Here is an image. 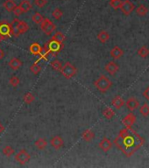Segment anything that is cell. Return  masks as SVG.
I'll return each instance as SVG.
<instances>
[{
  "instance_id": "6da1fadb",
  "label": "cell",
  "mask_w": 149,
  "mask_h": 168,
  "mask_svg": "<svg viewBox=\"0 0 149 168\" xmlns=\"http://www.w3.org/2000/svg\"><path fill=\"white\" fill-rule=\"evenodd\" d=\"M114 144L125 157H131L145 144V139L132 128H125L119 131Z\"/></svg>"
},
{
  "instance_id": "7a4b0ae2",
  "label": "cell",
  "mask_w": 149,
  "mask_h": 168,
  "mask_svg": "<svg viewBox=\"0 0 149 168\" xmlns=\"http://www.w3.org/2000/svg\"><path fill=\"white\" fill-rule=\"evenodd\" d=\"M112 82L111 81L105 76H101L94 81V86L100 92L105 93L111 88Z\"/></svg>"
},
{
  "instance_id": "3957f363",
  "label": "cell",
  "mask_w": 149,
  "mask_h": 168,
  "mask_svg": "<svg viewBox=\"0 0 149 168\" xmlns=\"http://www.w3.org/2000/svg\"><path fill=\"white\" fill-rule=\"evenodd\" d=\"M60 72L61 73V75L65 78L70 79V78H72V77H74V76L77 75V67H75L73 64H71V63L68 61V62H66L64 64V66H62Z\"/></svg>"
},
{
  "instance_id": "277c9868",
  "label": "cell",
  "mask_w": 149,
  "mask_h": 168,
  "mask_svg": "<svg viewBox=\"0 0 149 168\" xmlns=\"http://www.w3.org/2000/svg\"><path fill=\"white\" fill-rule=\"evenodd\" d=\"M13 34V25L11 23H8L7 21L0 22V35L3 36L4 39L12 37Z\"/></svg>"
},
{
  "instance_id": "5b68a950",
  "label": "cell",
  "mask_w": 149,
  "mask_h": 168,
  "mask_svg": "<svg viewBox=\"0 0 149 168\" xmlns=\"http://www.w3.org/2000/svg\"><path fill=\"white\" fill-rule=\"evenodd\" d=\"M40 28H41V31L45 34L47 35H51L53 34V32H55L56 30V25L52 22L49 18H45L41 23H40Z\"/></svg>"
},
{
  "instance_id": "8992f818",
  "label": "cell",
  "mask_w": 149,
  "mask_h": 168,
  "mask_svg": "<svg viewBox=\"0 0 149 168\" xmlns=\"http://www.w3.org/2000/svg\"><path fill=\"white\" fill-rule=\"evenodd\" d=\"M62 46H63V44H61V43H58V42L51 39L44 45L43 48L47 52H51V53H54L55 55H57V54L62 49Z\"/></svg>"
},
{
  "instance_id": "52a82bcc",
  "label": "cell",
  "mask_w": 149,
  "mask_h": 168,
  "mask_svg": "<svg viewBox=\"0 0 149 168\" xmlns=\"http://www.w3.org/2000/svg\"><path fill=\"white\" fill-rule=\"evenodd\" d=\"M15 160L20 165H25L27 162H29V160H31V155L26 150L22 149L15 155Z\"/></svg>"
},
{
  "instance_id": "ba28073f",
  "label": "cell",
  "mask_w": 149,
  "mask_h": 168,
  "mask_svg": "<svg viewBox=\"0 0 149 168\" xmlns=\"http://www.w3.org/2000/svg\"><path fill=\"white\" fill-rule=\"evenodd\" d=\"M120 10H121V12L125 14V15H130L131 13L134 11V9H135V6H134V4L132 2H131L130 0H125L124 2H122V4H121V6H120Z\"/></svg>"
},
{
  "instance_id": "9c48e42d",
  "label": "cell",
  "mask_w": 149,
  "mask_h": 168,
  "mask_svg": "<svg viewBox=\"0 0 149 168\" xmlns=\"http://www.w3.org/2000/svg\"><path fill=\"white\" fill-rule=\"evenodd\" d=\"M104 69L110 76H114L119 70V66L114 61H110L105 65Z\"/></svg>"
},
{
  "instance_id": "30bf717a",
  "label": "cell",
  "mask_w": 149,
  "mask_h": 168,
  "mask_svg": "<svg viewBox=\"0 0 149 168\" xmlns=\"http://www.w3.org/2000/svg\"><path fill=\"white\" fill-rule=\"evenodd\" d=\"M136 122V116L133 113H129L122 120L123 124L126 128H132V126Z\"/></svg>"
},
{
  "instance_id": "8fae6325",
  "label": "cell",
  "mask_w": 149,
  "mask_h": 168,
  "mask_svg": "<svg viewBox=\"0 0 149 168\" xmlns=\"http://www.w3.org/2000/svg\"><path fill=\"white\" fill-rule=\"evenodd\" d=\"M13 23L16 25V26H17L19 34H26V32L29 30V25H27L25 21L19 20V19L16 18V19H14V20H13Z\"/></svg>"
},
{
  "instance_id": "7c38bea8",
  "label": "cell",
  "mask_w": 149,
  "mask_h": 168,
  "mask_svg": "<svg viewBox=\"0 0 149 168\" xmlns=\"http://www.w3.org/2000/svg\"><path fill=\"white\" fill-rule=\"evenodd\" d=\"M98 146H99V148H100L103 151L107 152V151H109L111 149L112 144H111L110 139H107L106 137H104V138H103L102 140L100 141V143L98 144Z\"/></svg>"
},
{
  "instance_id": "4fadbf2b",
  "label": "cell",
  "mask_w": 149,
  "mask_h": 168,
  "mask_svg": "<svg viewBox=\"0 0 149 168\" xmlns=\"http://www.w3.org/2000/svg\"><path fill=\"white\" fill-rule=\"evenodd\" d=\"M50 144H51L52 146L54 147L56 150H59V149H61V147L63 146L64 141L61 137H60V136H55V137L52 138V139L50 140Z\"/></svg>"
},
{
  "instance_id": "5bb4252c",
  "label": "cell",
  "mask_w": 149,
  "mask_h": 168,
  "mask_svg": "<svg viewBox=\"0 0 149 168\" xmlns=\"http://www.w3.org/2000/svg\"><path fill=\"white\" fill-rule=\"evenodd\" d=\"M125 104H126V107L129 110L133 111L140 107V102L138 101L135 97H130L126 101Z\"/></svg>"
},
{
  "instance_id": "9a60e30c",
  "label": "cell",
  "mask_w": 149,
  "mask_h": 168,
  "mask_svg": "<svg viewBox=\"0 0 149 168\" xmlns=\"http://www.w3.org/2000/svg\"><path fill=\"white\" fill-rule=\"evenodd\" d=\"M110 55H111V57H112L114 60H119L123 56L124 51L121 47L116 46L111 49V52H110Z\"/></svg>"
},
{
  "instance_id": "2e32d148",
  "label": "cell",
  "mask_w": 149,
  "mask_h": 168,
  "mask_svg": "<svg viewBox=\"0 0 149 168\" xmlns=\"http://www.w3.org/2000/svg\"><path fill=\"white\" fill-rule=\"evenodd\" d=\"M111 104L116 109H120L125 104V101H124V99L121 96H117L112 99Z\"/></svg>"
},
{
  "instance_id": "e0dca14e",
  "label": "cell",
  "mask_w": 149,
  "mask_h": 168,
  "mask_svg": "<svg viewBox=\"0 0 149 168\" xmlns=\"http://www.w3.org/2000/svg\"><path fill=\"white\" fill-rule=\"evenodd\" d=\"M22 65H23V62L19 58H12L11 60L9 61V67L13 70L19 69L20 67H22Z\"/></svg>"
},
{
  "instance_id": "ac0fdd59",
  "label": "cell",
  "mask_w": 149,
  "mask_h": 168,
  "mask_svg": "<svg viewBox=\"0 0 149 168\" xmlns=\"http://www.w3.org/2000/svg\"><path fill=\"white\" fill-rule=\"evenodd\" d=\"M42 46H40L39 43H36V42H34L29 47V51L30 53L32 54V55H39L40 53H41V51H42Z\"/></svg>"
},
{
  "instance_id": "d6986e66",
  "label": "cell",
  "mask_w": 149,
  "mask_h": 168,
  "mask_svg": "<svg viewBox=\"0 0 149 168\" xmlns=\"http://www.w3.org/2000/svg\"><path fill=\"white\" fill-rule=\"evenodd\" d=\"M3 6H4V8L7 12L12 13V12H13V10L15 9V7L17 5H16V3H15L14 0H5L4 2V4H3Z\"/></svg>"
},
{
  "instance_id": "ffe728a7",
  "label": "cell",
  "mask_w": 149,
  "mask_h": 168,
  "mask_svg": "<svg viewBox=\"0 0 149 168\" xmlns=\"http://www.w3.org/2000/svg\"><path fill=\"white\" fill-rule=\"evenodd\" d=\"M19 6L21 8L23 13H28L30 10L32 9V4L30 3L29 0H22L19 3Z\"/></svg>"
},
{
  "instance_id": "44dd1931",
  "label": "cell",
  "mask_w": 149,
  "mask_h": 168,
  "mask_svg": "<svg viewBox=\"0 0 149 168\" xmlns=\"http://www.w3.org/2000/svg\"><path fill=\"white\" fill-rule=\"evenodd\" d=\"M82 139L86 141V142H90L92 139H95V133L93 130H86L85 131H83V133L82 135Z\"/></svg>"
},
{
  "instance_id": "7402d4cb",
  "label": "cell",
  "mask_w": 149,
  "mask_h": 168,
  "mask_svg": "<svg viewBox=\"0 0 149 168\" xmlns=\"http://www.w3.org/2000/svg\"><path fill=\"white\" fill-rule=\"evenodd\" d=\"M109 39H110V34L106 31H101L98 34V39L103 44H104L105 42L108 41Z\"/></svg>"
},
{
  "instance_id": "603a6c76",
  "label": "cell",
  "mask_w": 149,
  "mask_h": 168,
  "mask_svg": "<svg viewBox=\"0 0 149 168\" xmlns=\"http://www.w3.org/2000/svg\"><path fill=\"white\" fill-rule=\"evenodd\" d=\"M34 145L37 147L39 150H44L47 145V139H43V138L38 139L34 142Z\"/></svg>"
},
{
  "instance_id": "cb8c5ba5",
  "label": "cell",
  "mask_w": 149,
  "mask_h": 168,
  "mask_svg": "<svg viewBox=\"0 0 149 168\" xmlns=\"http://www.w3.org/2000/svg\"><path fill=\"white\" fill-rule=\"evenodd\" d=\"M147 13H148V8L146 6L145 4H141V5L138 6V8H136L137 15H139L141 17L146 16Z\"/></svg>"
},
{
  "instance_id": "d4e9b609",
  "label": "cell",
  "mask_w": 149,
  "mask_h": 168,
  "mask_svg": "<svg viewBox=\"0 0 149 168\" xmlns=\"http://www.w3.org/2000/svg\"><path fill=\"white\" fill-rule=\"evenodd\" d=\"M65 35H64L61 32H57L56 34H54V36L52 37V40H55V41L58 42V43H61V44H63L64 40H65Z\"/></svg>"
},
{
  "instance_id": "484cf974",
  "label": "cell",
  "mask_w": 149,
  "mask_h": 168,
  "mask_svg": "<svg viewBox=\"0 0 149 168\" xmlns=\"http://www.w3.org/2000/svg\"><path fill=\"white\" fill-rule=\"evenodd\" d=\"M103 115L104 117L107 119H111L115 116V112L113 109H111L110 107H106L105 109L103 110Z\"/></svg>"
},
{
  "instance_id": "4316f807",
  "label": "cell",
  "mask_w": 149,
  "mask_h": 168,
  "mask_svg": "<svg viewBox=\"0 0 149 168\" xmlns=\"http://www.w3.org/2000/svg\"><path fill=\"white\" fill-rule=\"evenodd\" d=\"M34 99H35V97H34V95L31 92L26 93V94L24 95V97H23L24 102L27 105L31 104V103L34 101Z\"/></svg>"
},
{
  "instance_id": "83f0119b",
  "label": "cell",
  "mask_w": 149,
  "mask_h": 168,
  "mask_svg": "<svg viewBox=\"0 0 149 168\" xmlns=\"http://www.w3.org/2000/svg\"><path fill=\"white\" fill-rule=\"evenodd\" d=\"M138 55L141 56V58H146L149 55V49L146 46H142L141 48L138 49Z\"/></svg>"
},
{
  "instance_id": "f1b7e54d",
  "label": "cell",
  "mask_w": 149,
  "mask_h": 168,
  "mask_svg": "<svg viewBox=\"0 0 149 168\" xmlns=\"http://www.w3.org/2000/svg\"><path fill=\"white\" fill-rule=\"evenodd\" d=\"M140 113L144 117L146 118L149 116V105L147 103H144V104L141 106L140 108Z\"/></svg>"
},
{
  "instance_id": "f546056e",
  "label": "cell",
  "mask_w": 149,
  "mask_h": 168,
  "mask_svg": "<svg viewBox=\"0 0 149 168\" xmlns=\"http://www.w3.org/2000/svg\"><path fill=\"white\" fill-rule=\"evenodd\" d=\"M30 71L32 72L34 75H38L40 74V72L41 71V67L38 64V62L34 63L31 67H30Z\"/></svg>"
},
{
  "instance_id": "4dcf8cb0",
  "label": "cell",
  "mask_w": 149,
  "mask_h": 168,
  "mask_svg": "<svg viewBox=\"0 0 149 168\" xmlns=\"http://www.w3.org/2000/svg\"><path fill=\"white\" fill-rule=\"evenodd\" d=\"M62 15H63V13H62V11L59 8H56L55 9L54 11H53V13H52V16L53 18L56 19V20H59L62 17Z\"/></svg>"
},
{
  "instance_id": "1f68e13d",
  "label": "cell",
  "mask_w": 149,
  "mask_h": 168,
  "mask_svg": "<svg viewBox=\"0 0 149 168\" xmlns=\"http://www.w3.org/2000/svg\"><path fill=\"white\" fill-rule=\"evenodd\" d=\"M43 19H44V18L40 13H35L32 16V20L34 21L35 24H40Z\"/></svg>"
},
{
  "instance_id": "d6a6232c",
  "label": "cell",
  "mask_w": 149,
  "mask_h": 168,
  "mask_svg": "<svg viewBox=\"0 0 149 168\" xmlns=\"http://www.w3.org/2000/svg\"><path fill=\"white\" fill-rule=\"evenodd\" d=\"M51 67L52 68L54 69V70H56V71H61V67H62V64L61 62L58 60H55L54 61H52L51 62Z\"/></svg>"
},
{
  "instance_id": "836d02e7",
  "label": "cell",
  "mask_w": 149,
  "mask_h": 168,
  "mask_svg": "<svg viewBox=\"0 0 149 168\" xmlns=\"http://www.w3.org/2000/svg\"><path fill=\"white\" fill-rule=\"evenodd\" d=\"M3 154L4 156H6V157H10V156H12L14 153V150H13V148L12 146H10V145H6L5 147H4V149H3Z\"/></svg>"
},
{
  "instance_id": "e575fe53",
  "label": "cell",
  "mask_w": 149,
  "mask_h": 168,
  "mask_svg": "<svg viewBox=\"0 0 149 168\" xmlns=\"http://www.w3.org/2000/svg\"><path fill=\"white\" fill-rule=\"evenodd\" d=\"M110 6L112 7L114 10H118L120 8L121 4H122V1L121 0H110Z\"/></svg>"
},
{
  "instance_id": "d590c367",
  "label": "cell",
  "mask_w": 149,
  "mask_h": 168,
  "mask_svg": "<svg viewBox=\"0 0 149 168\" xmlns=\"http://www.w3.org/2000/svg\"><path fill=\"white\" fill-rule=\"evenodd\" d=\"M9 82H10V84H11L13 87H17L18 85L19 84V82H20V81H19V77H18V76H13L10 78Z\"/></svg>"
},
{
  "instance_id": "8d00e7d4",
  "label": "cell",
  "mask_w": 149,
  "mask_h": 168,
  "mask_svg": "<svg viewBox=\"0 0 149 168\" xmlns=\"http://www.w3.org/2000/svg\"><path fill=\"white\" fill-rule=\"evenodd\" d=\"M34 4L40 8H42L47 4V0H34Z\"/></svg>"
},
{
  "instance_id": "74e56055",
  "label": "cell",
  "mask_w": 149,
  "mask_h": 168,
  "mask_svg": "<svg viewBox=\"0 0 149 168\" xmlns=\"http://www.w3.org/2000/svg\"><path fill=\"white\" fill-rule=\"evenodd\" d=\"M13 13H14V15H15V16L19 17L22 13H23V12H22L21 8H20L19 6H16V7H15V9L13 10Z\"/></svg>"
},
{
  "instance_id": "f35d334b",
  "label": "cell",
  "mask_w": 149,
  "mask_h": 168,
  "mask_svg": "<svg viewBox=\"0 0 149 168\" xmlns=\"http://www.w3.org/2000/svg\"><path fill=\"white\" fill-rule=\"evenodd\" d=\"M143 97H145L146 100H148L149 101V87L146 88L145 91L143 92Z\"/></svg>"
},
{
  "instance_id": "ab89813d",
  "label": "cell",
  "mask_w": 149,
  "mask_h": 168,
  "mask_svg": "<svg viewBox=\"0 0 149 168\" xmlns=\"http://www.w3.org/2000/svg\"><path fill=\"white\" fill-rule=\"evenodd\" d=\"M4 125H3V124H2V123H0V134H1V133H2V132L4 131Z\"/></svg>"
},
{
  "instance_id": "60d3db41",
  "label": "cell",
  "mask_w": 149,
  "mask_h": 168,
  "mask_svg": "<svg viewBox=\"0 0 149 168\" xmlns=\"http://www.w3.org/2000/svg\"><path fill=\"white\" fill-rule=\"evenodd\" d=\"M3 58H4V52L0 48V60H2Z\"/></svg>"
},
{
  "instance_id": "b9f144b4",
  "label": "cell",
  "mask_w": 149,
  "mask_h": 168,
  "mask_svg": "<svg viewBox=\"0 0 149 168\" xmlns=\"http://www.w3.org/2000/svg\"><path fill=\"white\" fill-rule=\"evenodd\" d=\"M4 39L3 38V36H1V35H0V42L2 41V40H4Z\"/></svg>"
}]
</instances>
